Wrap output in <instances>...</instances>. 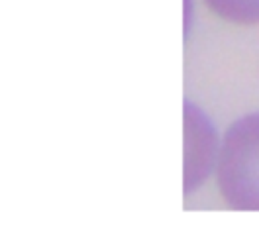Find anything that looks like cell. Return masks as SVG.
<instances>
[{"label":"cell","mask_w":259,"mask_h":251,"mask_svg":"<svg viewBox=\"0 0 259 251\" xmlns=\"http://www.w3.org/2000/svg\"><path fill=\"white\" fill-rule=\"evenodd\" d=\"M218 187L228 206L259 210V112L236 120L224 134Z\"/></svg>","instance_id":"1"},{"label":"cell","mask_w":259,"mask_h":251,"mask_svg":"<svg viewBox=\"0 0 259 251\" xmlns=\"http://www.w3.org/2000/svg\"><path fill=\"white\" fill-rule=\"evenodd\" d=\"M216 151H220L210 120L193 106L185 104V190L200 187L214 167Z\"/></svg>","instance_id":"2"},{"label":"cell","mask_w":259,"mask_h":251,"mask_svg":"<svg viewBox=\"0 0 259 251\" xmlns=\"http://www.w3.org/2000/svg\"><path fill=\"white\" fill-rule=\"evenodd\" d=\"M214 14L232 24H259V0H204Z\"/></svg>","instance_id":"3"}]
</instances>
